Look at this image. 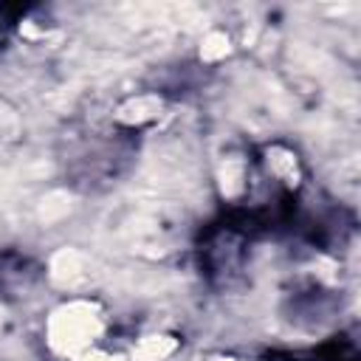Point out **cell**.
<instances>
[{
	"label": "cell",
	"instance_id": "cell-2",
	"mask_svg": "<svg viewBox=\"0 0 361 361\" xmlns=\"http://www.w3.org/2000/svg\"><path fill=\"white\" fill-rule=\"evenodd\" d=\"M127 353V361H172L180 353V336L169 330H149L141 333Z\"/></svg>",
	"mask_w": 361,
	"mask_h": 361
},
{
	"label": "cell",
	"instance_id": "cell-3",
	"mask_svg": "<svg viewBox=\"0 0 361 361\" xmlns=\"http://www.w3.org/2000/svg\"><path fill=\"white\" fill-rule=\"evenodd\" d=\"M161 110H164V99L158 93H133L113 110V121H118L121 127H144L155 121Z\"/></svg>",
	"mask_w": 361,
	"mask_h": 361
},
{
	"label": "cell",
	"instance_id": "cell-7",
	"mask_svg": "<svg viewBox=\"0 0 361 361\" xmlns=\"http://www.w3.org/2000/svg\"><path fill=\"white\" fill-rule=\"evenodd\" d=\"M203 361H245V358L231 350H209V353H203Z\"/></svg>",
	"mask_w": 361,
	"mask_h": 361
},
{
	"label": "cell",
	"instance_id": "cell-1",
	"mask_svg": "<svg viewBox=\"0 0 361 361\" xmlns=\"http://www.w3.org/2000/svg\"><path fill=\"white\" fill-rule=\"evenodd\" d=\"M107 313L96 299L71 296L48 310L42 322V341L51 355L62 361H76L85 350L104 341Z\"/></svg>",
	"mask_w": 361,
	"mask_h": 361
},
{
	"label": "cell",
	"instance_id": "cell-5",
	"mask_svg": "<svg viewBox=\"0 0 361 361\" xmlns=\"http://www.w3.org/2000/svg\"><path fill=\"white\" fill-rule=\"evenodd\" d=\"M231 37L223 31V28H212L200 37V45H197V56L200 62L206 65H214V62H223L228 54H231Z\"/></svg>",
	"mask_w": 361,
	"mask_h": 361
},
{
	"label": "cell",
	"instance_id": "cell-4",
	"mask_svg": "<svg viewBox=\"0 0 361 361\" xmlns=\"http://www.w3.org/2000/svg\"><path fill=\"white\" fill-rule=\"evenodd\" d=\"M265 166L271 178L288 189H296L302 183V161L288 144H271L265 149Z\"/></svg>",
	"mask_w": 361,
	"mask_h": 361
},
{
	"label": "cell",
	"instance_id": "cell-6",
	"mask_svg": "<svg viewBox=\"0 0 361 361\" xmlns=\"http://www.w3.org/2000/svg\"><path fill=\"white\" fill-rule=\"evenodd\" d=\"M76 361H127V353H124V350H113V347H107V344L102 341V344L85 350Z\"/></svg>",
	"mask_w": 361,
	"mask_h": 361
}]
</instances>
